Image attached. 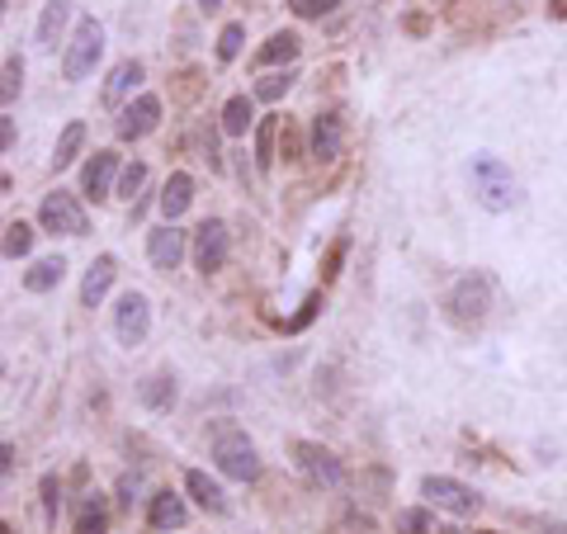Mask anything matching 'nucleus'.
Masks as SVG:
<instances>
[{
    "instance_id": "obj_14",
    "label": "nucleus",
    "mask_w": 567,
    "mask_h": 534,
    "mask_svg": "<svg viewBox=\"0 0 567 534\" xmlns=\"http://www.w3.org/2000/svg\"><path fill=\"white\" fill-rule=\"evenodd\" d=\"M185 492L194 497L203 511H213V515H227V511H232V501H227V492H223V482L209 478L203 468H189V474H185Z\"/></svg>"
},
{
    "instance_id": "obj_4",
    "label": "nucleus",
    "mask_w": 567,
    "mask_h": 534,
    "mask_svg": "<svg viewBox=\"0 0 567 534\" xmlns=\"http://www.w3.org/2000/svg\"><path fill=\"white\" fill-rule=\"evenodd\" d=\"M100 57H104V24L86 14V20H76V34L67 43V53H62V76L67 81H86Z\"/></svg>"
},
{
    "instance_id": "obj_34",
    "label": "nucleus",
    "mask_w": 567,
    "mask_h": 534,
    "mask_svg": "<svg viewBox=\"0 0 567 534\" xmlns=\"http://www.w3.org/2000/svg\"><path fill=\"white\" fill-rule=\"evenodd\" d=\"M398 534H431V515L425 511H402L398 515Z\"/></svg>"
},
{
    "instance_id": "obj_41",
    "label": "nucleus",
    "mask_w": 567,
    "mask_h": 534,
    "mask_svg": "<svg viewBox=\"0 0 567 534\" xmlns=\"http://www.w3.org/2000/svg\"><path fill=\"white\" fill-rule=\"evenodd\" d=\"M435 534H464L459 525H445V530H435Z\"/></svg>"
},
{
    "instance_id": "obj_13",
    "label": "nucleus",
    "mask_w": 567,
    "mask_h": 534,
    "mask_svg": "<svg viewBox=\"0 0 567 534\" xmlns=\"http://www.w3.org/2000/svg\"><path fill=\"white\" fill-rule=\"evenodd\" d=\"M147 260H152V270L170 275V270H176V265L185 260V232H180L176 223L156 227L152 237H147Z\"/></svg>"
},
{
    "instance_id": "obj_27",
    "label": "nucleus",
    "mask_w": 567,
    "mask_h": 534,
    "mask_svg": "<svg viewBox=\"0 0 567 534\" xmlns=\"http://www.w3.org/2000/svg\"><path fill=\"white\" fill-rule=\"evenodd\" d=\"M34 251V227L29 223H5V260H20Z\"/></svg>"
},
{
    "instance_id": "obj_7",
    "label": "nucleus",
    "mask_w": 567,
    "mask_h": 534,
    "mask_svg": "<svg viewBox=\"0 0 567 534\" xmlns=\"http://www.w3.org/2000/svg\"><path fill=\"white\" fill-rule=\"evenodd\" d=\"M421 497L431 501V507L449 511V515H472V511L482 507V497L472 492L468 482H459V478H445V474H431V478H421Z\"/></svg>"
},
{
    "instance_id": "obj_20",
    "label": "nucleus",
    "mask_w": 567,
    "mask_h": 534,
    "mask_svg": "<svg viewBox=\"0 0 567 534\" xmlns=\"http://www.w3.org/2000/svg\"><path fill=\"white\" fill-rule=\"evenodd\" d=\"M298 34H270L260 43V53H256V67H289V62L298 57Z\"/></svg>"
},
{
    "instance_id": "obj_8",
    "label": "nucleus",
    "mask_w": 567,
    "mask_h": 534,
    "mask_svg": "<svg viewBox=\"0 0 567 534\" xmlns=\"http://www.w3.org/2000/svg\"><path fill=\"white\" fill-rule=\"evenodd\" d=\"M147 332H152V303H147V293L129 289L119 298V308H114V336L123 345H142Z\"/></svg>"
},
{
    "instance_id": "obj_5",
    "label": "nucleus",
    "mask_w": 567,
    "mask_h": 534,
    "mask_svg": "<svg viewBox=\"0 0 567 534\" xmlns=\"http://www.w3.org/2000/svg\"><path fill=\"white\" fill-rule=\"evenodd\" d=\"M38 223L43 232H53V237H86L90 232V218L81 209V199L71 190H53L43 203H38Z\"/></svg>"
},
{
    "instance_id": "obj_11",
    "label": "nucleus",
    "mask_w": 567,
    "mask_h": 534,
    "mask_svg": "<svg viewBox=\"0 0 567 534\" xmlns=\"http://www.w3.org/2000/svg\"><path fill=\"white\" fill-rule=\"evenodd\" d=\"M119 176H123V170H119V152H114V147L94 152L90 162H86V170H81V194L100 203V199L114 194V180H119Z\"/></svg>"
},
{
    "instance_id": "obj_36",
    "label": "nucleus",
    "mask_w": 567,
    "mask_h": 534,
    "mask_svg": "<svg viewBox=\"0 0 567 534\" xmlns=\"http://www.w3.org/2000/svg\"><path fill=\"white\" fill-rule=\"evenodd\" d=\"M133 497H137V478H123V482H119V507L133 511Z\"/></svg>"
},
{
    "instance_id": "obj_38",
    "label": "nucleus",
    "mask_w": 567,
    "mask_h": 534,
    "mask_svg": "<svg viewBox=\"0 0 567 534\" xmlns=\"http://www.w3.org/2000/svg\"><path fill=\"white\" fill-rule=\"evenodd\" d=\"M10 468H14V445H10V440H5V449H0V474H5V478H10Z\"/></svg>"
},
{
    "instance_id": "obj_25",
    "label": "nucleus",
    "mask_w": 567,
    "mask_h": 534,
    "mask_svg": "<svg viewBox=\"0 0 567 534\" xmlns=\"http://www.w3.org/2000/svg\"><path fill=\"white\" fill-rule=\"evenodd\" d=\"M279 114H265L260 119V129H256V166H260V176H270L275 170V137H279Z\"/></svg>"
},
{
    "instance_id": "obj_19",
    "label": "nucleus",
    "mask_w": 567,
    "mask_h": 534,
    "mask_svg": "<svg viewBox=\"0 0 567 534\" xmlns=\"http://www.w3.org/2000/svg\"><path fill=\"white\" fill-rule=\"evenodd\" d=\"M137 398H142V407H152V412H170L180 392H176V379H170V374H152V379H142Z\"/></svg>"
},
{
    "instance_id": "obj_18",
    "label": "nucleus",
    "mask_w": 567,
    "mask_h": 534,
    "mask_svg": "<svg viewBox=\"0 0 567 534\" xmlns=\"http://www.w3.org/2000/svg\"><path fill=\"white\" fill-rule=\"evenodd\" d=\"M194 203V176L189 170H176V176L166 180V190H162V213H166V223H176V218Z\"/></svg>"
},
{
    "instance_id": "obj_17",
    "label": "nucleus",
    "mask_w": 567,
    "mask_h": 534,
    "mask_svg": "<svg viewBox=\"0 0 567 534\" xmlns=\"http://www.w3.org/2000/svg\"><path fill=\"white\" fill-rule=\"evenodd\" d=\"M71 20V0H47L43 14H38V48L53 53L57 43H62V29H67Z\"/></svg>"
},
{
    "instance_id": "obj_21",
    "label": "nucleus",
    "mask_w": 567,
    "mask_h": 534,
    "mask_svg": "<svg viewBox=\"0 0 567 534\" xmlns=\"http://www.w3.org/2000/svg\"><path fill=\"white\" fill-rule=\"evenodd\" d=\"M142 81V62H119L114 71H109V86H104V104L119 109L123 100H129V90Z\"/></svg>"
},
{
    "instance_id": "obj_37",
    "label": "nucleus",
    "mask_w": 567,
    "mask_h": 534,
    "mask_svg": "<svg viewBox=\"0 0 567 534\" xmlns=\"http://www.w3.org/2000/svg\"><path fill=\"white\" fill-rule=\"evenodd\" d=\"M0 147H5V152L14 147V119H10V114L0 119Z\"/></svg>"
},
{
    "instance_id": "obj_2",
    "label": "nucleus",
    "mask_w": 567,
    "mask_h": 534,
    "mask_svg": "<svg viewBox=\"0 0 567 534\" xmlns=\"http://www.w3.org/2000/svg\"><path fill=\"white\" fill-rule=\"evenodd\" d=\"M487 308H492V275H482V270L459 275L445 293V318L454 326H482Z\"/></svg>"
},
{
    "instance_id": "obj_3",
    "label": "nucleus",
    "mask_w": 567,
    "mask_h": 534,
    "mask_svg": "<svg viewBox=\"0 0 567 534\" xmlns=\"http://www.w3.org/2000/svg\"><path fill=\"white\" fill-rule=\"evenodd\" d=\"M213 464L223 478H236V482H256L260 478V449L251 445L246 431L236 426H223L213 435Z\"/></svg>"
},
{
    "instance_id": "obj_39",
    "label": "nucleus",
    "mask_w": 567,
    "mask_h": 534,
    "mask_svg": "<svg viewBox=\"0 0 567 534\" xmlns=\"http://www.w3.org/2000/svg\"><path fill=\"white\" fill-rule=\"evenodd\" d=\"M199 10H203V14H213V10H223V0H199Z\"/></svg>"
},
{
    "instance_id": "obj_40",
    "label": "nucleus",
    "mask_w": 567,
    "mask_h": 534,
    "mask_svg": "<svg viewBox=\"0 0 567 534\" xmlns=\"http://www.w3.org/2000/svg\"><path fill=\"white\" fill-rule=\"evenodd\" d=\"M554 20H567V0H558V5H554Z\"/></svg>"
},
{
    "instance_id": "obj_24",
    "label": "nucleus",
    "mask_w": 567,
    "mask_h": 534,
    "mask_svg": "<svg viewBox=\"0 0 567 534\" xmlns=\"http://www.w3.org/2000/svg\"><path fill=\"white\" fill-rule=\"evenodd\" d=\"M62 275H67V260H62V256H47V260H38L34 270L24 275V289H29V293H47V289L62 285Z\"/></svg>"
},
{
    "instance_id": "obj_22",
    "label": "nucleus",
    "mask_w": 567,
    "mask_h": 534,
    "mask_svg": "<svg viewBox=\"0 0 567 534\" xmlns=\"http://www.w3.org/2000/svg\"><path fill=\"white\" fill-rule=\"evenodd\" d=\"M251 123H256V100H251V96H232L223 104V123H218V129H223L227 137H242Z\"/></svg>"
},
{
    "instance_id": "obj_35",
    "label": "nucleus",
    "mask_w": 567,
    "mask_h": 534,
    "mask_svg": "<svg viewBox=\"0 0 567 534\" xmlns=\"http://www.w3.org/2000/svg\"><path fill=\"white\" fill-rule=\"evenodd\" d=\"M318 303H322V298H318V293H312V298H308V303H303V312H298V318L289 322V326H293V332H298V326H308V322H312V312H318Z\"/></svg>"
},
{
    "instance_id": "obj_31",
    "label": "nucleus",
    "mask_w": 567,
    "mask_h": 534,
    "mask_svg": "<svg viewBox=\"0 0 567 534\" xmlns=\"http://www.w3.org/2000/svg\"><path fill=\"white\" fill-rule=\"evenodd\" d=\"M341 0H289V10L298 14V20H322V14H331Z\"/></svg>"
},
{
    "instance_id": "obj_15",
    "label": "nucleus",
    "mask_w": 567,
    "mask_h": 534,
    "mask_svg": "<svg viewBox=\"0 0 567 534\" xmlns=\"http://www.w3.org/2000/svg\"><path fill=\"white\" fill-rule=\"evenodd\" d=\"M114 275H119V260H114V256H94L90 270H86V279H81V303H86V308H100L104 293L114 289Z\"/></svg>"
},
{
    "instance_id": "obj_6",
    "label": "nucleus",
    "mask_w": 567,
    "mask_h": 534,
    "mask_svg": "<svg viewBox=\"0 0 567 534\" xmlns=\"http://www.w3.org/2000/svg\"><path fill=\"white\" fill-rule=\"evenodd\" d=\"M293 464H298V474H303L312 487H341L345 482V464L331 454L326 445H318V440H293Z\"/></svg>"
},
{
    "instance_id": "obj_9",
    "label": "nucleus",
    "mask_w": 567,
    "mask_h": 534,
    "mask_svg": "<svg viewBox=\"0 0 567 534\" xmlns=\"http://www.w3.org/2000/svg\"><path fill=\"white\" fill-rule=\"evenodd\" d=\"M156 123H162V100H156V96H137L133 104L119 109L114 133H119V143H142L147 133H156Z\"/></svg>"
},
{
    "instance_id": "obj_23",
    "label": "nucleus",
    "mask_w": 567,
    "mask_h": 534,
    "mask_svg": "<svg viewBox=\"0 0 567 534\" xmlns=\"http://www.w3.org/2000/svg\"><path fill=\"white\" fill-rule=\"evenodd\" d=\"M81 147H86V123H81V119H71L67 129H62L57 147H53V166H57V170H67L76 156H81Z\"/></svg>"
},
{
    "instance_id": "obj_16",
    "label": "nucleus",
    "mask_w": 567,
    "mask_h": 534,
    "mask_svg": "<svg viewBox=\"0 0 567 534\" xmlns=\"http://www.w3.org/2000/svg\"><path fill=\"white\" fill-rule=\"evenodd\" d=\"M185 521H189L185 497H176V492H156V497L147 501V525H152V530H180Z\"/></svg>"
},
{
    "instance_id": "obj_29",
    "label": "nucleus",
    "mask_w": 567,
    "mask_h": 534,
    "mask_svg": "<svg viewBox=\"0 0 567 534\" xmlns=\"http://www.w3.org/2000/svg\"><path fill=\"white\" fill-rule=\"evenodd\" d=\"M20 86H24V62L20 57H5V81H0V100L14 104V96H20Z\"/></svg>"
},
{
    "instance_id": "obj_10",
    "label": "nucleus",
    "mask_w": 567,
    "mask_h": 534,
    "mask_svg": "<svg viewBox=\"0 0 567 534\" xmlns=\"http://www.w3.org/2000/svg\"><path fill=\"white\" fill-rule=\"evenodd\" d=\"M227 223H218V218H209L199 232H194V265H199V275H218L227 265Z\"/></svg>"
},
{
    "instance_id": "obj_26",
    "label": "nucleus",
    "mask_w": 567,
    "mask_h": 534,
    "mask_svg": "<svg viewBox=\"0 0 567 534\" xmlns=\"http://www.w3.org/2000/svg\"><path fill=\"white\" fill-rule=\"evenodd\" d=\"M76 534H109V507H104L100 492L81 501V511H76Z\"/></svg>"
},
{
    "instance_id": "obj_12",
    "label": "nucleus",
    "mask_w": 567,
    "mask_h": 534,
    "mask_svg": "<svg viewBox=\"0 0 567 534\" xmlns=\"http://www.w3.org/2000/svg\"><path fill=\"white\" fill-rule=\"evenodd\" d=\"M308 147L318 162H336L341 147H345V119L336 109H322L318 119H312V133H308Z\"/></svg>"
},
{
    "instance_id": "obj_33",
    "label": "nucleus",
    "mask_w": 567,
    "mask_h": 534,
    "mask_svg": "<svg viewBox=\"0 0 567 534\" xmlns=\"http://www.w3.org/2000/svg\"><path fill=\"white\" fill-rule=\"evenodd\" d=\"M57 511H62V482L47 474L43 478V515H47V521H57Z\"/></svg>"
},
{
    "instance_id": "obj_32",
    "label": "nucleus",
    "mask_w": 567,
    "mask_h": 534,
    "mask_svg": "<svg viewBox=\"0 0 567 534\" xmlns=\"http://www.w3.org/2000/svg\"><path fill=\"white\" fill-rule=\"evenodd\" d=\"M142 185H147V166H142V162L123 166V176H119V194H123V199H133V194L142 190Z\"/></svg>"
},
{
    "instance_id": "obj_30",
    "label": "nucleus",
    "mask_w": 567,
    "mask_h": 534,
    "mask_svg": "<svg viewBox=\"0 0 567 534\" xmlns=\"http://www.w3.org/2000/svg\"><path fill=\"white\" fill-rule=\"evenodd\" d=\"M293 81H298L293 71H275V76H260V86H256V100H270V104H275V100H279V96H284V90H289Z\"/></svg>"
},
{
    "instance_id": "obj_42",
    "label": "nucleus",
    "mask_w": 567,
    "mask_h": 534,
    "mask_svg": "<svg viewBox=\"0 0 567 534\" xmlns=\"http://www.w3.org/2000/svg\"><path fill=\"white\" fill-rule=\"evenodd\" d=\"M0 534H14V530H10V525H0Z\"/></svg>"
},
{
    "instance_id": "obj_43",
    "label": "nucleus",
    "mask_w": 567,
    "mask_h": 534,
    "mask_svg": "<svg viewBox=\"0 0 567 534\" xmlns=\"http://www.w3.org/2000/svg\"><path fill=\"white\" fill-rule=\"evenodd\" d=\"M487 534H501V530H487Z\"/></svg>"
},
{
    "instance_id": "obj_1",
    "label": "nucleus",
    "mask_w": 567,
    "mask_h": 534,
    "mask_svg": "<svg viewBox=\"0 0 567 534\" xmlns=\"http://www.w3.org/2000/svg\"><path fill=\"white\" fill-rule=\"evenodd\" d=\"M468 180H472V199L482 203L487 213H511L520 203V185L511 176V166L492 152H478L468 166Z\"/></svg>"
},
{
    "instance_id": "obj_28",
    "label": "nucleus",
    "mask_w": 567,
    "mask_h": 534,
    "mask_svg": "<svg viewBox=\"0 0 567 534\" xmlns=\"http://www.w3.org/2000/svg\"><path fill=\"white\" fill-rule=\"evenodd\" d=\"M242 43H246V24H227L223 34H218V62H236Z\"/></svg>"
}]
</instances>
